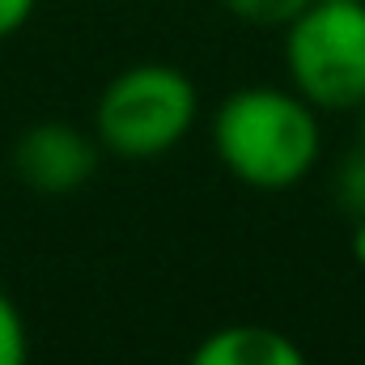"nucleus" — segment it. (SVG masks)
I'll return each mask as SVG.
<instances>
[{"mask_svg": "<svg viewBox=\"0 0 365 365\" xmlns=\"http://www.w3.org/2000/svg\"><path fill=\"white\" fill-rule=\"evenodd\" d=\"M212 153L251 191H289L319 166V110L280 86L234 90L212 115Z\"/></svg>", "mask_w": 365, "mask_h": 365, "instance_id": "f257e3e1", "label": "nucleus"}, {"mask_svg": "<svg viewBox=\"0 0 365 365\" xmlns=\"http://www.w3.org/2000/svg\"><path fill=\"white\" fill-rule=\"evenodd\" d=\"M200 93L175 64H132L106 81L93 106L98 145L123 162H153L195 128Z\"/></svg>", "mask_w": 365, "mask_h": 365, "instance_id": "f03ea898", "label": "nucleus"}, {"mask_svg": "<svg viewBox=\"0 0 365 365\" xmlns=\"http://www.w3.org/2000/svg\"><path fill=\"white\" fill-rule=\"evenodd\" d=\"M284 77L319 115L365 102V0H310L284 26Z\"/></svg>", "mask_w": 365, "mask_h": 365, "instance_id": "7ed1b4c3", "label": "nucleus"}, {"mask_svg": "<svg viewBox=\"0 0 365 365\" xmlns=\"http://www.w3.org/2000/svg\"><path fill=\"white\" fill-rule=\"evenodd\" d=\"M13 170L34 195H73L98 170V140L73 123H34L13 145Z\"/></svg>", "mask_w": 365, "mask_h": 365, "instance_id": "20e7f679", "label": "nucleus"}, {"mask_svg": "<svg viewBox=\"0 0 365 365\" xmlns=\"http://www.w3.org/2000/svg\"><path fill=\"white\" fill-rule=\"evenodd\" d=\"M187 365H310L302 344L264 323H230L204 336Z\"/></svg>", "mask_w": 365, "mask_h": 365, "instance_id": "39448f33", "label": "nucleus"}, {"mask_svg": "<svg viewBox=\"0 0 365 365\" xmlns=\"http://www.w3.org/2000/svg\"><path fill=\"white\" fill-rule=\"evenodd\" d=\"M331 195L353 221H365V145H357L353 153L340 158L336 179H331Z\"/></svg>", "mask_w": 365, "mask_h": 365, "instance_id": "423d86ee", "label": "nucleus"}, {"mask_svg": "<svg viewBox=\"0 0 365 365\" xmlns=\"http://www.w3.org/2000/svg\"><path fill=\"white\" fill-rule=\"evenodd\" d=\"M225 13H234L238 21L255 26V30H284L310 0H221Z\"/></svg>", "mask_w": 365, "mask_h": 365, "instance_id": "0eeeda50", "label": "nucleus"}, {"mask_svg": "<svg viewBox=\"0 0 365 365\" xmlns=\"http://www.w3.org/2000/svg\"><path fill=\"white\" fill-rule=\"evenodd\" d=\"M0 365H30V336L21 323V310L0 289Z\"/></svg>", "mask_w": 365, "mask_h": 365, "instance_id": "6e6552de", "label": "nucleus"}, {"mask_svg": "<svg viewBox=\"0 0 365 365\" xmlns=\"http://www.w3.org/2000/svg\"><path fill=\"white\" fill-rule=\"evenodd\" d=\"M34 4H38V0H0V38L17 34V30L30 21Z\"/></svg>", "mask_w": 365, "mask_h": 365, "instance_id": "1a4fd4ad", "label": "nucleus"}, {"mask_svg": "<svg viewBox=\"0 0 365 365\" xmlns=\"http://www.w3.org/2000/svg\"><path fill=\"white\" fill-rule=\"evenodd\" d=\"M353 259L365 268V221H353Z\"/></svg>", "mask_w": 365, "mask_h": 365, "instance_id": "9d476101", "label": "nucleus"}, {"mask_svg": "<svg viewBox=\"0 0 365 365\" xmlns=\"http://www.w3.org/2000/svg\"><path fill=\"white\" fill-rule=\"evenodd\" d=\"M353 115H357V145H365V102L353 110Z\"/></svg>", "mask_w": 365, "mask_h": 365, "instance_id": "9b49d317", "label": "nucleus"}]
</instances>
